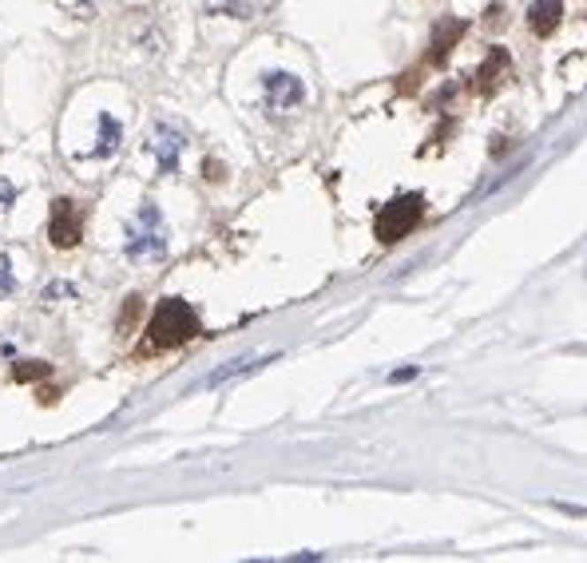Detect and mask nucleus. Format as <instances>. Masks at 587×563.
I'll return each mask as SVG.
<instances>
[{"mask_svg":"<svg viewBox=\"0 0 587 563\" xmlns=\"http://www.w3.org/2000/svg\"><path fill=\"white\" fill-rule=\"evenodd\" d=\"M199 333V314L183 298H163L147 322V346L151 349H179Z\"/></svg>","mask_w":587,"mask_h":563,"instance_id":"1","label":"nucleus"},{"mask_svg":"<svg viewBox=\"0 0 587 563\" xmlns=\"http://www.w3.org/2000/svg\"><path fill=\"white\" fill-rule=\"evenodd\" d=\"M421 215H425V199H421V194H397L393 202L381 207L377 226H373V231H377L381 242H401L405 234L421 223Z\"/></svg>","mask_w":587,"mask_h":563,"instance_id":"2","label":"nucleus"},{"mask_svg":"<svg viewBox=\"0 0 587 563\" xmlns=\"http://www.w3.org/2000/svg\"><path fill=\"white\" fill-rule=\"evenodd\" d=\"M163 247H167V239H163V218H159V210L147 202L140 210V218H135V226L127 231L124 250H127V258H159Z\"/></svg>","mask_w":587,"mask_h":563,"instance_id":"3","label":"nucleus"},{"mask_svg":"<svg viewBox=\"0 0 587 563\" xmlns=\"http://www.w3.org/2000/svg\"><path fill=\"white\" fill-rule=\"evenodd\" d=\"M84 239V210L76 199H56L52 215H48V242L56 250H72Z\"/></svg>","mask_w":587,"mask_h":563,"instance_id":"4","label":"nucleus"},{"mask_svg":"<svg viewBox=\"0 0 587 563\" xmlns=\"http://www.w3.org/2000/svg\"><path fill=\"white\" fill-rule=\"evenodd\" d=\"M301 100H306V87H301L298 76H290V72H271V76H266V103H271L274 111L298 108Z\"/></svg>","mask_w":587,"mask_h":563,"instance_id":"5","label":"nucleus"},{"mask_svg":"<svg viewBox=\"0 0 587 563\" xmlns=\"http://www.w3.org/2000/svg\"><path fill=\"white\" fill-rule=\"evenodd\" d=\"M151 151L159 159V171H175L179 167V151H183V135L171 132V127H155V140H151Z\"/></svg>","mask_w":587,"mask_h":563,"instance_id":"6","label":"nucleus"},{"mask_svg":"<svg viewBox=\"0 0 587 563\" xmlns=\"http://www.w3.org/2000/svg\"><path fill=\"white\" fill-rule=\"evenodd\" d=\"M560 0H536L532 8H528V24H532V32L536 36H552L556 32V24H560Z\"/></svg>","mask_w":587,"mask_h":563,"instance_id":"7","label":"nucleus"},{"mask_svg":"<svg viewBox=\"0 0 587 563\" xmlns=\"http://www.w3.org/2000/svg\"><path fill=\"white\" fill-rule=\"evenodd\" d=\"M100 124H103V135H100V147H92V155L95 159H103V155H111L119 147V124L111 116H100Z\"/></svg>","mask_w":587,"mask_h":563,"instance_id":"8","label":"nucleus"},{"mask_svg":"<svg viewBox=\"0 0 587 563\" xmlns=\"http://www.w3.org/2000/svg\"><path fill=\"white\" fill-rule=\"evenodd\" d=\"M453 36H461V24H456V20L440 24V28H437V48H433V60H445V52H448V48H453Z\"/></svg>","mask_w":587,"mask_h":563,"instance_id":"9","label":"nucleus"},{"mask_svg":"<svg viewBox=\"0 0 587 563\" xmlns=\"http://www.w3.org/2000/svg\"><path fill=\"white\" fill-rule=\"evenodd\" d=\"M250 365H258V361H250V357H242V361H234V365H226V369H215L207 377V389H215V385H223V381H231L234 373H247Z\"/></svg>","mask_w":587,"mask_h":563,"instance_id":"10","label":"nucleus"},{"mask_svg":"<svg viewBox=\"0 0 587 563\" xmlns=\"http://www.w3.org/2000/svg\"><path fill=\"white\" fill-rule=\"evenodd\" d=\"M500 68H504V52H496L492 60H488L484 68H480V87H484V92H488V87H496V84H500V76H496Z\"/></svg>","mask_w":587,"mask_h":563,"instance_id":"11","label":"nucleus"},{"mask_svg":"<svg viewBox=\"0 0 587 563\" xmlns=\"http://www.w3.org/2000/svg\"><path fill=\"white\" fill-rule=\"evenodd\" d=\"M44 373H48V365L44 361H20V365H16V369H12V377L16 381H32V377H44Z\"/></svg>","mask_w":587,"mask_h":563,"instance_id":"12","label":"nucleus"},{"mask_svg":"<svg viewBox=\"0 0 587 563\" xmlns=\"http://www.w3.org/2000/svg\"><path fill=\"white\" fill-rule=\"evenodd\" d=\"M16 290V274H12V262L8 258H0V298H8V293Z\"/></svg>","mask_w":587,"mask_h":563,"instance_id":"13","label":"nucleus"},{"mask_svg":"<svg viewBox=\"0 0 587 563\" xmlns=\"http://www.w3.org/2000/svg\"><path fill=\"white\" fill-rule=\"evenodd\" d=\"M12 199H16V186L12 183H0V207H8Z\"/></svg>","mask_w":587,"mask_h":563,"instance_id":"14","label":"nucleus"},{"mask_svg":"<svg viewBox=\"0 0 587 563\" xmlns=\"http://www.w3.org/2000/svg\"><path fill=\"white\" fill-rule=\"evenodd\" d=\"M68 4H72V8H80V12H84V8L92 4V0H68Z\"/></svg>","mask_w":587,"mask_h":563,"instance_id":"15","label":"nucleus"}]
</instances>
